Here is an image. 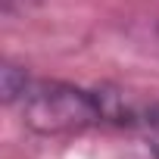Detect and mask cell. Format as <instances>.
<instances>
[{
  "label": "cell",
  "mask_w": 159,
  "mask_h": 159,
  "mask_svg": "<svg viewBox=\"0 0 159 159\" xmlns=\"http://www.w3.org/2000/svg\"><path fill=\"white\" fill-rule=\"evenodd\" d=\"M19 112L22 125L41 137L81 134L112 122V94L53 78H31L25 97L19 100Z\"/></svg>",
  "instance_id": "1"
},
{
  "label": "cell",
  "mask_w": 159,
  "mask_h": 159,
  "mask_svg": "<svg viewBox=\"0 0 159 159\" xmlns=\"http://www.w3.org/2000/svg\"><path fill=\"white\" fill-rule=\"evenodd\" d=\"M137 122H140V128H143V137H147L150 153L159 159V106H153L150 112H143Z\"/></svg>",
  "instance_id": "3"
},
{
  "label": "cell",
  "mask_w": 159,
  "mask_h": 159,
  "mask_svg": "<svg viewBox=\"0 0 159 159\" xmlns=\"http://www.w3.org/2000/svg\"><path fill=\"white\" fill-rule=\"evenodd\" d=\"M28 84H31V75H28L25 69H19V66H13V62L3 66V72H0V91H3V103H7V106L19 103V100L25 97Z\"/></svg>",
  "instance_id": "2"
}]
</instances>
